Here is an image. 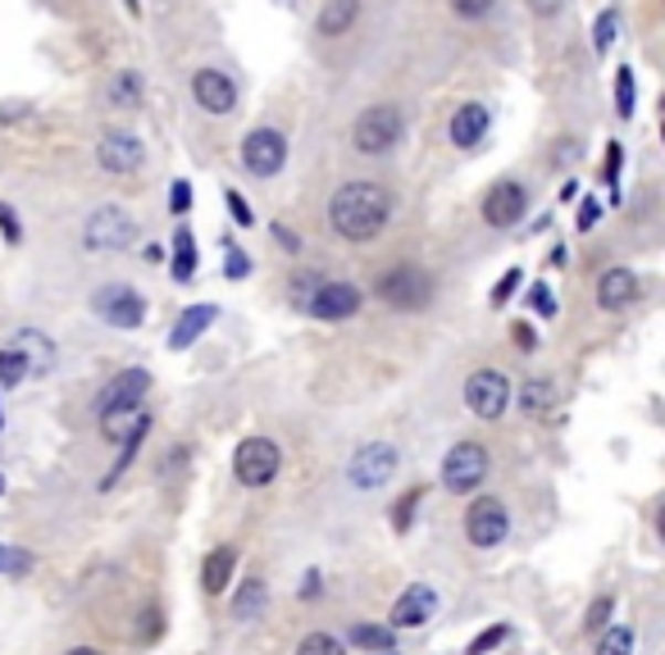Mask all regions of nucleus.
<instances>
[{
	"label": "nucleus",
	"instance_id": "f257e3e1",
	"mask_svg": "<svg viewBox=\"0 0 665 655\" xmlns=\"http://www.w3.org/2000/svg\"><path fill=\"white\" fill-rule=\"evenodd\" d=\"M328 228L351 246L379 242L392 223V191L374 178H351L328 197Z\"/></svg>",
	"mask_w": 665,
	"mask_h": 655
},
{
	"label": "nucleus",
	"instance_id": "f03ea898",
	"mask_svg": "<svg viewBox=\"0 0 665 655\" xmlns=\"http://www.w3.org/2000/svg\"><path fill=\"white\" fill-rule=\"evenodd\" d=\"M401 133H405V114H401V105L379 101V105H365V109L356 114V124H351V146H356V156L379 160V156H388V150L401 141Z\"/></svg>",
	"mask_w": 665,
	"mask_h": 655
},
{
	"label": "nucleus",
	"instance_id": "7ed1b4c3",
	"mask_svg": "<svg viewBox=\"0 0 665 655\" xmlns=\"http://www.w3.org/2000/svg\"><path fill=\"white\" fill-rule=\"evenodd\" d=\"M433 292H437L433 274L420 268V264H392L388 274H379V283H374V296L383 305H392V310H401V315L424 310V305L433 300Z\"/></svg>",
	"mask_w": 665,
	"mask_h": 655
},
{
	"label": "nucleus",
	"instance_id": "20e7f679",
	"mask_svg": "<svg viewBox=\"0 0 665 655\" xmlns=\"http://www.w3.org/2000/svg\"><path fill=\"white\" fill-rule=\"evenodd\" d=\"M137 246V219L124 205H101L83 223V251L92 255H124Z\"/></svg>",
	"mask_w": 665,
	"mask_h": 655
},
{
	"label": "nucleus",
	"instance_id": "39448f33",
	"mask_svg": "<svg viewBox=\"0 0 665 655\" xmlns=\"http://www.w3.org/2000/svg\"><path fill=\"white\" fill-rule=\"evenodd\" d=\"M488 469H493V455L484 442H456L447 455H442V487L452 496H474L484 487Z\"/></svg>",
	"mask_w": 665,
	"mask_h": 655
},
{
	"label": "nucleus",
	"instance_id": "423d86ee",
	"mask_svg": "<svg viewBox=\"0 0 665 655\" xmlns=\"http://www.w3.org/2000/svg\"><path fill=\"white\" fill-rule=\"evenodd\" d=\"M283 474V451L274 437H242L233 451V478L242 487H270Z\"/></svg>",
	"mask_w": 665,
	"mask_h": 655
},
{
	"label": "nucleus",
	"instance_id": "0eeeda50",
	"mask_svg": "<svg viewBox=\"0 0 665 655\" xmlns=\"http://www.w3.org/2000/svg\"><path fill=\"white\" fill-rule=\"evenodd\" d=\"M242 169L251 173V178H261V182H270V178H278L283 173V165H287V137L278 133V128H251L246 137H242Z\"/></svg>",
	"mask_w": 665,
	"mask_h": 655
},
{
	"label": "nucleus",
	"instance_id": "6e6552de",
	"mask_svg": "<svg viewBox=\"0 0 665 655\" xmlns=\"http://www.w3.org/2000/svg\"><path fill=\"white\" fill-rule=\"evenodd\" d=\"M92 310H96L101 324L119 328V332H133V328L146 324V300H141V292L128 287V283H105V287H96Z\"/></svg>",
	"mask_w": 665,
	"mask_h": 655
},
{
	"label": "nucleus",
	"instance_id": "1a4fd4ad",
	"mask_svg": "<svg viewBox=\"0 0 665 655\" xmlns=\"http://www.w3.org/2000/svg\"><path fill=\"white\" fill-rule=\"evenodd\" d=\"M465 410L474 414V419H484V423H497L506 410H510V382H506V373H497V369H474L469 378H465Z\"/></svg>",
	"mask_w": 665,
	"mask_h": 655
},
{
	"label": "nucleus",
	"instance_id": "9d476101",
	"mask_svg": "<svg viewBox=\"0 0 665 655\" xmlns=\"http://www.w3.org/2000/svg\"><path fill=\"white\" fill-rule=\"evenodd\" d=\"M506 532H510V510L497 496H474L465 510V542L474 551H493L506 542Z\"/></svg>",
	"mask_w": 665,
	"mask_h": 655
},
{
	"label": "nucleus",
	"instance_id": "9b49d317",
	"mask_svg": "<svg viewBox=\"0 0 665 655\" xmlns=\"http://www.w3.org/2000/svg\"><path fill=\"white\" fill-rule=\"evenodd\" d=\"M392 474H397V446H392V442H365V446L347 459V483H351L356 492H379Z\"/></svg>",
	"mask_w": 665,
	"mask_h": 655
},
{
	"label": "nucleus",
	"instance_id": "f8f14e48",
	"mask_svg": "<svg viewBox=\"0 0 665 655\" xmlns=\"http://www.w3.org/2000/svg\"><path fill=\"white\" fill-rule=\"evenodd\" d=\"M360 305H365V292H360L356 283H332V278H324V283L310 292V300L302 305V310L315 315V319H324V324H347V319L360 315Z\"/></svg>",
	"mask_w": 665,
	"mask_h": 655
},
{
	"label": "nucleus",
	"instance_id": "ddd939ff",
	"mask_svg": "<svg viewBox=\"0 0 665 655\" xmlns=\"http://www.w3.org/2000/svg\"><path fill=\"white\" fill-rule=\"evenodd\" d=\"M525 210H529V191L515 182V178H502V182H493L488 191H484V201H478V214H484V223L488 228H497V233H506V228H515L525 219Z\"/></svg>",
	"mask_w": 665,
	"mask_h": 655
},
{
	"label": "nucleus",
	"instance_id": "4468645a",
	"mask_svg": "<svg viewBox=\"0 0 665 655\" xmlns=\"http://www.w3.org/2000/svg\"><path fill=\"white\" fill-rule=\"evenodd\" d=\"M96 165H101L109 178H133V173H141V165H146V146H141L137 133L115 128V133H105V137H101V146H96Z\"/></svg>",
	"mask_w": 665,
	"mask_h": 655
},
{
	"label": "nucleus",
	"instance_id": "2eb2a0df",
	"mask_svg": "<svg viewBox=\"0 0 665 655\" xmlns=\"http://www.w3.org/2000/svg\"><path fill=\"white\" fill-rule=\"evenodd\" d=\"M433 614H437V592L429 583H411L397 596V605L388 614V628L392 633H415V628H424L433 620Z\"/></svg>",
	"mask_w": 665,
	"mask_h": 655
},
{
	"label": "nucleus",
	"instance_id": "dca6fc26",
	"mask_svg": "<svg viewBox=\"0 0 665 655\" xmlns=\"http://www.w3.org/2000/svg\"><path fill=\"white\" fill-rule=\"evenodd\" d=\"M192 96L205 114H214V119H224V114L238 109V83L224 68H197L192 73Z\"/></svg>",
	"mask_w": 665,
	"mask_h": 655
},
{
	"label": "nucleus",
	"instance_id": "f3484780",
	"mask_svg": "<svg viewBox=\"0 0 665 655\" xmlns=\"http://www.w3.org/2000/svg\"><path fill=\"white\" fill-rule=\"evenodd\" d=\"M488 128H493V109H488L484 101H465V105L452 114L447 137H452V146H456V150H474L478 141L488 137Z\"/></svg>",
	"mask_w": 665,
	"mask_h": 655
},
{
	"label": "nucleus",
	"instance_id": "a211bd4d",
	"mask_svg": "<svg viewBox=\"0 0 665 655\" xmlns=\"http://www.w3.org/2000/svg\"><path fill=\"white\" fill-rule=\"evenodd\" d=\"M634 300H638V274H634V268H624V264H611L606 274L598 278V305L606 315H620V310H630Z\"/></svg>",
	"mask_w": 665,
	"mask_h": 655
},
{
	"label": "nucleus",
	"instance_id": "6ab92c4d",
	"mask_svg": "<svg viewBox=\"0 0 665 655\" xmlns=\"http://www.w3.org/2000/svg\"><path fill=\"white\" fill-rule=\"evenodd\" d=\"M146 392H151V373H146V369H124V373H115V378H109L105 388H101L96 410H109V405H141Z\"/></svg>",
	"mask_w": 665,
	"mask_h": 655
},
{
	"label": "nucleus",
	"instance_id": "aec40b11",
	"mask_svg": "<svg viewBox=\"0 0 665 655\" xmlns=\"http://www.w3.org/2000/svg\"><path fill=\"white\" fill-rule=\"evenodd\" d=\"M265 605H270V583H265L261 573L242 578V583L233 588V596H229V610H233V620H238V624L261 620V614H265Z\"/></svg>",
	"mask_w": 665,
	"mask_h": 655
},
{
	"label": "nucleus",
	"instance_id": "412c9836",
	"mask_svg": "<svg viewBox=\"0 0 665 655\" xmlns=\"http://www.w3.org/2000/svg\"><path fill=\"white\" fill-rule=\"evenodd\" d=\"M360 19V0H324L319 14H315V32L324 36V42H338V36H347Z\"/></svg>",
	"mask_w": 665,
	"mask_h": 655
},
{
	"label": "nucleus",
	"instance_id": "4be33fe9",
	"mask_svg": "<svg viewBox=\"0 0 665 655\" xmlns=\"http://www.w3.org/2000/svg\"><path fill=\"white\" fill-rule=\"evenodd\" d=\"M214 319H219V305H192V310H182L173 332H169V351H188V346H197Z\"/></svg>",
	"mask_w": 665,
	"mask_h": 655
},
{
	"label": "nucleus",
	"instance_id": "5701e85b",
	"mask_svg": "<svg viewBox=\"0 0 665 655\" xmlns=\"http://www.w3.org/2000/svg\"><path fill=\"white\" fill-rule=\"evenodd\" d=\"M101 105L105 109H141V73L137 68H119L109 73L105 87H101Z\"/></svg>",
	"mask_w": 665,
	"mask_h": 655
},
{
	"label": "nucleus",
	"instance_id": "b1692460",
	"mask_svg": "<svg viewBox=\"0 0 665 655\" xmlns=\"http://www.w3.org/2000/svg\"><path fill=\"white\" fill-rule=\"evenodd\" d=\"M233 573H238V547H214L201 564V592L205 596H224L229 583H233Z\"/></svg>",
	"mask_w": 665,
	"mask_h": 655
},
{
	"label": "nucleus",
	"instance_id": "393cba45",
	"mask_svg": "<svg viewBox=\"0 0 665 655\" xmlns=\"http://www.w3.org/2000/svg\"><path fill=\"white\" fill-rule=\"evenodd\" d=\"M146 437H151V414L141 410V414H137V423H133V429L124 433V451L115 455V465H109V474L101 478V492H109V487H115V483L128 474V465L137 459V451H141V442H146Z\"/></svg>",
	"mask_w": 665,
	"mask_h": 655
},
{
	"label": "nucleus",
	"instance_id": "a878e982",
	"mask_svg": "<svg viewBox=\"0 0 665 655\" xmlns=\"http://www.w3.org/2000/svg\"><path fill=\"white\" fill-rule=\"evenodd\" d=\"M201 268V251H197V237H192V228L188 223H178V233H173V260H169V274L173 283H192V274Z\"/></svg>",
	"mask_w": 665,
	"mask_h": 655
},
{
	"label": "nucleus",
	"instance_id": "bb28decb",
	"mask_svg": "<svg viewBox=\"0 0 665 655\" xmlns=\"http://www.w3.org/2000/svg\"><path fill=\"white\" fill-rule=\"evenodd\" d=\"M515 405H520V414H551L557 410V382H547V378H529L520 382V397H510Z\"/></svg>",
	"mask_w": 665,
	"mask_h": 655
},
{
	"label": "nucleus",
	"instance_id": "cd10ccee",
	"mask_svg": "<svg viewBox=\"0 0 665 655\" xmlns=\"http://www.w3.org/2000/svg\"><path fill=\"white\" fill-rule=\"evenodd\" d=\"M14 346L28 356V365H32V373H46L51 369V360H55V346L42 337V332H32V328H19V337H14Z\"/></svg>",
	"mask_w": 665,
	"mask_h": 655
},
{
	"label": "nucleus",
	"instance_id": "c85d7f7f",
	"mask_svg": "<svg viewBox=\"0 0 665 655\" xmlns=\"http://www.w3.org/2000/svg\"><path fill=\"white\" fill-rule=\"evenodd\" d=\"M634 109H638V78L630 64H620L615 68V114L620 119H634Z\"/></svg>",
	"mask_w": 665,
	"mask_h": 655
},
{
	"label": "nucleus",
	"instance_id": "c756f323",
	"mask_svg": "<svg viewBox=\"0 0 665 655\" xmlns=\"http://www.w3.org/2000/svg\"><path fill=\"white\" fill-rule=\"evenodd\" d=\"M137 414H141V405H109V410H101V437L105 442H119L137 423Z\"/></svg>",
	"mask_w": 665,
	"mask_h": 655
},
{
	"label": "nucleus",
	"instance_id": "7c9ffc66",
	"mask_svg": "<svg viewBox=\"0 0 665 655\" xmlns=\"http://www.w3.org/2000/svg\"><path fill=\"white\" fill-rule=\"evenodd\" d=\"M598 637H602L598 655H634V646H638V633L630 624H606Z\"/></svg>",
	"mask_w": 665,
	"mask_h": 655
},
{
	"label": "nucleus",
	"instance_id": "2f4dec72",
	"mask_svg": "<svg viewBox=\"0 0 665 655\" xmlns=\"http://www.w3.org/2000/svg\"><path fill=\"white\" fill-rule=\"evenodd\" d=\"M28 373H32L28 356L19 351V346H6V351H0V388H6V392H14Z\"/></svg>",
	"mask_w": 665,
	"mask_h": 655
},
{
	"label": "nucleus",
	"instance_id": "473e14b6",
	"mask_svg": "<svg viewBox=\"0 0 665 655\" xmlns=\"http://www.w3.org/2000/svg\"><path fill=\"white\" fill-rule=\"evenodd\" d=\"M351 642H356L360 651L374 655V651L397 646V633H392V628H383V624H356V628H351Z\"/></svg>",
	"mask_w": 665,
	"mask_h": 655
},
{
	"label": "nucleus",
	"instance_id": "72a5a7b5",
	"mask_svg": "<svg viewBox=\"0 0 665 655\" xmlns=\"http://www.w3.org/2000/svg\"><path fill=\"white\" fill-rule=\"evenodd\" d=\"M420 500H424V487H411L405 496H397V506H392V532L405 537L415 524V510H420Z\"/></svg>",
	"mask_w": 665,
	"mask_h": 655
},
{
	"label": "nucleus",
	"instance_id": "f704fd0d",
	"mask_svg": "<svg viewBox=\"0 0 665 655\" xmlns=\"http://www.w3.org/2000/svg\"><path fill=\"white\" fill-rule=\"evenodd\" d=\"M160 637H165V610H160V605H146V610L137 614V642L151 646V642H160Z\"/></svg>",
	"mask_w": 665,
	"mask_h": 655
},
{
	"label": "nucleus",
	"instance_id": "c9c22d12",
	"mask_svg": "<svg viewBox=\"0 0 665 655\" xmlns=\"http://www.w3.org/2000/svg\"><path fill=\"white\" fill-rule=\"evenodd\" d=\"M620 165H624V146L606 141V160H602V182L611 187V205H620Z\"/></svg>",
	"mask_w": 665,
	"mask_h": 655
},
{
	"label": "nucleus",
	"instance_id": "e433bc0d",
	"mask_svg": "<svg viewBox=\"0 0 665 655\" xmlns=\"http://www.w3.org/2000/svg\"><path fill=\"white\" fill-rule=\"evenodd\" d=\"M615 32H620V14H615V10H602L598 23H593V51H598V55H606V51L615 46Z\"/></svg>",
	"mask_w": 665,
	"mask_h": 655
},
{
	"label": "nucleus",
	"instance_id": "4c0bfd02",
	"mask_svg": "<svg viewBox=\"0 0 665 655\" xmlns=\"http://www.w3.org/2000/svg\"><path fill=\"white\" fill-rule=\"evenodd\" d=\"M611 614H615V596H598L593 605H588V614H583V633H588V637L602 633V628L611 624Z\"/></svg>",
	"mask_w": 665,
	"mask_h": 655
},
{
	"label": "nucleus",
	"instance_id": "58836bf2",
	"mask_svg": "<svg viewBox=\"0 0 665 655\" xmlns=\"http://www.w3.org/2000/svg\"><path fill=\"white\" fill-rule=\"evenodd\" d=\"M297 655H347V646L332 633H306L302 646H297Z\"/></svg>",
	"mask_w": 665,
	"mask_h": 655
},
{
	"label": "nucleus",
	"instance_id": "ea45409f",
	"mask_svg": "<svg viewBox=\"0 0 665 655\" xmlns=\"http://www.w3.org/2000/svg\"><path fill=\"white\" fill-rule=\"evenodd\" d=\"M529 305L538 310V319H557V315H561V300L551 296L547 283H534V287H529Z\"/></svg>",
	"mask_w": 665,
	"mask_h": 655
},
{
	"label": "nucleus",
	"instance_id": "a19ab883",
	"mask_svg": "<svg viewBox=\"0 0 665 655\" xmlns=\"http://www.w3.org/2000/svg\"><path fill=\"white\" fill-rule=\"evenodd\" d=\"M224 278H233V283L251 278V260H246V251L233 246V242H224Z\"/></svg>",
	"mask_w": 665,
	"mask_h": 655
},
{
	"label": "nucleus",
	"instance_id": "79ce46f5",
	"mask_svg": "<svg viewBox=\"0 0 665 655\" xmlns=\"http://www.w3.org/2000/svg\"><path fill=\"white\" fill-rule=\"evenodd\" d=\"M447 6H452V14H456V19L478 23V19H488V14H493L497 0H447Z\"/></svg>",
	"mask_w": 665,
	"mask_h": 655
},
{
	"label": "nucleus",
	"instance_id": "37998d69",
	"mask_svg": "<svg viewBox=\"0 0 665 655\" xmlns=\"http://www.w3.org/2000/svg\"><path fill=\"white\" fill-rule=\"evenodd\" d=\"M188 210H192V182H188V178H173V182H169V214L182 219Z\"/></svg>",
	"mask_w": 665,
	"mask_h": 655
},
{
	"label": "nucleus",
	"instance_id": "c03bdc74",
	"mask_svg": "<svg viewBox=\"0 0 665 655\" xmlns=\"http://www.w3.org/2000/svg\"><path fill=\"white\" fill-rule=\"evenodd\" d=\"M506 637H510V628H506V624H493L488 633H478V637L465 646V655H488V651H497Z\"/></svg>",
	"mask_w": 665,
	"mask_h": 655
},
{
	"label": "nucleus",
	"instance_id": "a18cd8bd",
	"mask_svg": "<svg viewBox=\"0 0 665 655\" xmlns=\"http://www.w3.org/2000/svg\"><path fill=\"white\" fill-rule=\"evenodd\" d=\"M602 214H606V205H602L598 197H583V201H579V219H574V228H579V233H593V228L602 223Z\"/></svg>",
	"mask_w": 665,
	"mask_h": 655
},
{
	"label": "nucleus",
	"instance_id": "49530a36",
	"mask_svg": "<svg viewBox=\"0 0 665 655\" xmlns=\"http://www.w3.org/2000/svg\"><path fill=\"white\" fill-rule=\"evenodd\" d=\"M520 283H525V268H520V264L506 268V274L497 278V287H493V305H497V310H502V305L515 296V287H520Z\"/></svg>",
	"mask_w": 665,
	"mask_h": 655
},
{
	"label": "nucleus",
	"instance_id": "de8ad7c7",
	"mask_svg": "<svg viewBox=\"0 0 665 655\" xmlns=\"http://www.w3.org/2000/svg\"><path fill=\"white\" fill-rule=\"evenodd\" d=\"M319 283H324V278H319V274H310V268H302V274H292V283H287V287H292V305L302 310V305L310 300V292H315Z\"/></svg>",
	"mask_w": 665,
	"mask_h": 655
},
{
	"label": "nucleus",
	"instance_id": "09e8293b",
	"mask_svg": "<svg viewBox=\"0 0 665 655\" xmlns=\"http://www.w3.org/2000/svg\"><path fill=\"white\" fill-rule=\"evenodd\" d=\"M224 205H229V214H233V223H238V228H251V223H255V214H251V205H246L242 191L224 187Z\"/></svg>",
	"mask_w": 665,
	"mask_h": 655
},
{
	"label": "nucleus",
	"instance_id": "8fccbe9b",
	"mask_svg": "<svg viewBox=\"0 0 665 655\" xmlns=\"http://www.w3.org/2000/svg\"><path fill=\"white\" fill-rule=\"evenodd\" d=\"M0 237H6L10 246H19V242H23V223H19V214H14L6 201H0Z\"/></svg>",
	"mask_w": 665,
	"mask_h": 655
},
{
	"label": "nucleus",
	"instance_id": "3c124183",
	"mask_svg": "<svg viewBox=\"0 0 665 655\" xmlns=\"http://www.w3.org/2000/svg\"><path fill=\"white\" fill-rule=\"evenodd\" d=\"M28 569H32V556H28V551H10V547H6V564H0V573L23 578Z\"/></svg>",
	"mask_w": 665,
	"mask_h": 655
},
{
	"label": "nucleus",
	"instance_id": "603ef678",
	"mask_svg": "<svg viewBox=\"0 0 665 655\" xmlns=\"http://www.w3.org/2000/svg\"><path fill=\"white\" fill-rule=\"evenodd\" d=\"M525 6H529V14H534V19H557L566 0H525Z\"/></svg>",
	"mask_w": 665,
	"mask_h": 655
},
{
	"label": "nucleus",
	"instance_id": "864d4df0",
	"mask_svg": "<svg viewBox=\"0 0 665 655\" xmlns=\"http://www.w3.org/2000/svg\"><path fill=\"white\" fill-rule=\"evenodd\" d=\"M557 160H561V165L579 160V141H570V137H566V141H551V165H557Z\"/></svg>",
	"mask_w": 665,
	"mask_h": 655
},
{
	"label": "nucleus",
	"instance_id": "5fc2aeb1",
	"mask_svg": "<svg viewBox=\"0 0 665 655\" xmlns=\"http://www.w3.org/2000/svg\"><path fill=\"white\" fill-rule=\"evenodd\" d=\"M274 237H278V246L287 251V255H302V237L292 233V228H283V223H274Z\"/></svg>",
	"mask_w": 665,
	"mask_h": 655
},
{
	"label": "nucleus",
	"instance_id": "6e6d98bb",
	"mask_svg": "<svg viewBox=\"0 0 665 655\" xmlns=\"http://www.w3.org/2000/svg\"><path fill=\"white\" fill-rule=\"evenodd\" d=\"M510 341L520 346V351H534V346H538V332H534L529 324H515V328H510Z\"/></svg>",
	"mask_w": 665,
	"mask_h": 655
},
{
	"label": "nucleus",
	"instance_id": "4d7b16f0",
	"mask_svg": "<svg viewBox=\"0 0 665 655\" xmlns=\"http://www.w3.org/2000/svg\"><path fill=\"white\" fill-rule=\"evenodd\" d=\"M319 592H324V573H319V569H310V573H306V583L297 588V596H302V601H315Z\"/></svg>",
	"mask_w": 665,
	"mask_h": 655
},
{
	"label": "nucleus",
	"instance_id": "13d9d810",
	"mask_svg": "<svg viewBox=\"0 0 665 655\" xmlns=\"http://www.w3.org/2000/svg\"><path fill=\"white\" fill-rule=\"evenodd\" d=\"M141 260H146V264H160V260H165V246H156V242L141 246Z\"/></svg>",
	"mask_w": 665,
	"mask_h": 655
},
{
	"label": "nucleus",
	"instance_id": "bf43d9fd",
	"mask_svg": "<svg viewBox=\"0 0 665 655\" xmlns=\"http://www.w3.org/2000/svg\"><path fill=\"white\" fill-rule=\"evenodd\" d=\"M547 260H551V264H557V268H561V264H566V260H570V251H566V246H561V242H557V246H551V255H547Z\"/></svg>",
	"mask_w": 665,
	"mask_h": 655
},
{
	"label": "nucleus",
	"instance_id": "052dcab7",
	"mask_svg": "<svg viewBox=\"0 0 665 655\" xmlns=\"http://www.w3.org/2000/svg\"><path fill=\"white\" fill-rule=\"evenodd\" d=\"M64 655H105V651H101V646H68Z\"/></svg>",
	"mask_w": 665,
	"mask_h": 655
},
{
	"label": "nucleus",
	"instance_id": "680f3d73",
	"mask_svg": "<svg viewBox=\"0 0 665 655\" xmlns=\"http://www.w3.org/2000/svg\"><path fill=\"white\" fill-rule=\"evenodd\" d=\"M124 6H128L133 14H141V0H124Z\"/></svg>",
	"mask_w": 665,
	"mask_h": 655
},
{
	"label": "nucleus",
	"instance_id": "e2e57ef3",
	"mask_svg": "<svg viewBox=\"0 0 665 655\" xmlns=\"http://www.w3.org/2000/svg\"><path fill=\"white\" fill-rule=\"evenodd\" d=\"M374 655H401V651H397V646H388V651H374Z\"/></svg>",
	"mask_w": 665,
	"mask_h": 655
},
{
	"label": "nucleus",
	"instance_id": "0e129e2a",
	"mask_svg": "<svg viewBox=\"0 0 665 655\" xmlns=\"http://www.w3.org/2000/svg\"><path fill=\"white\" fill-rule=\"evenodd\" d=\"M0 429H6V410H0Z\"/></svg>",
	"mask_w": 665,
	"mask_h": 655
},
{
	"label": "nucleus",
	"instance_id": "69168bd1",
	"mask_svg": "<svg viewBox=\"0 0 665 655\" xmlns=\"http://www.w3.org/2000/svg\"><path fill=\"white\" fill-rule=\"evenodd\" d=\"M0 564H6V547H0Z\"/></svg>",
	"mask_w": 665,
	"mask_h": 655
},
{
	"label": "nucleus",
	"instance_id": "338daca9",
	"mask_svg": "<svg viewBox=\"0 0 665 655\" xmlns=\"http://www.w3.org/2000/svg\"><path fill=\"white\" fill-rule=\"evenodd\" d=\"M0 492H6V474H0Z\"/></svg>",
	"mask_w": 665,
	"mask_h": 655
}]
</instances>
